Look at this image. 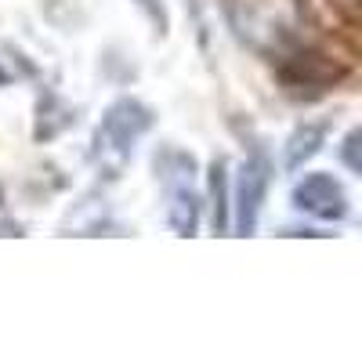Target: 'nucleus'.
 <instances>
[{
    "label": "nucleus",
    "mask_w": 362,
    "mask_h": 362,
    "mask_svg": "<svg viewBox=\"0 0 362 362\" xmlns=\"http://www.w3.org/2000/svg\"><path fill=\"white\" fill-rule=\"evenodd\" d=\"M210 196H214V232L225 235V228H228V167L221 160L210 170Z\"/></svg>",
    "instance_id": "nucleus-6"
},
{
    "label": "nucleus",
    "mask_w": 362,
    "mask_h": 362,
    "mask_svg": "<svg viewBox=\"0 0 362 362\" xmlns=\"http://www.w3.org/2000/svg\"><path fill=\"white\" fill-rule=\"evenodd\" d=\"M293 206L312 214V218H322V221H337V218L348 214L344 189L337 185V177H329V174H308L293 189Z\"/></svg>",
    "instance_id": "nucleus-4"
},
{
    "label": "nucleus",
    "mask_w": 362,
    "mask_h": 362,
    "mask_svg": "<svg viewBox=\"0 0 362 362\" xmlns=\"http://www.w3.org/2000/svg\"><path fill=\"white\" fill-rule=\"evenodd\" d=\"M341 160L362 174V127H355L348 138H344V148H341Z\"/></svg>",
    "instance_id": "nucleus-7"
},
{
    "label": "nucleus",
    "mask_w": 362,
    "mask_h": 362,
    "mask_svg": "<svg viewBox=\"0 0 362 362\" xmlns=\"http://www.w3.org/2000/svg\"><path fill=\"white\" fill-rule=\"evenodd\" d=\"M232 33L250 51L279 58L297 44L300 8L297 0H221Z\"/></svg>",
    "instance_id": "nucleus-1"
},
{
    "label": "nucleus",
    "mask_w": 362,
    "mask_h": 362,
    "mask_svg": "<svg viewBox=\"0 0 362 362\" xmlns=\"http://www.w3.org/2000/svg\"><path fill=\"white\" fill-rule=\"evenodd\" d=\"M268 181H272V163L264 156V148H254L243 163V174H239V196H235V232L239 235H250L257 228Z\"/></svg>",
    "instance_id": "nucleus-3"
},
{
    "label": "nucleus",
    "mask_w": 362,
    "mask_h": 362,
    "mask_svg": "<svg viewBox=\"0 0 362 362\" xmlns=\"http://www.w3.org/2000/svg\"><path fill=\"white\" fill-rule=\"evenodd\" d=\"M134 4H141V11L153 18V25L160 29V33H167V8H163V0H134Z\"/></svg>",
    "instance_id": "nucleus-8"
},
{
    "label": "nucleus",
    "mask_w": 362,
    "mask_h": 362,
    "mask_svg": "<svg viewBox=\"0 0 362 362\" xmlns=\"http://www.w3.org/2000/svg\"><path fill=\"white\" fill-rule=\"evenodd\" d=\"M153 119H156L153 109L138 98H116L105 109L102 124L95 131V148H90V156L102 167V174L116 177L124 170V163L131 160V145L153 127Z\"/></svg>",
    "instance_id": "nucleus-2"
},
{
    "label": "nucleus",
    "mask_w": 362,
    "mask_h": 362,
    "mask_svg": "<svg viewBox=\"0 0 362 362\" xmlns=\"http://www.w3.org/2000/svg\"><path fill=\"white\" fill-rule=\"evenodd\" d=\"M322 138H326V124H305V127H297V131L290 134V141H286L283 163H286L290 170H293V167H300L308 156H315V153H319Z\"/></svg>",
    "instance_id": "nucleus-5"
}]
</instances>
